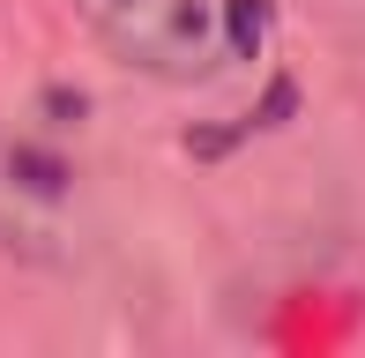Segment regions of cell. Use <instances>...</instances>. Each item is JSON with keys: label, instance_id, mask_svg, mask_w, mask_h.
<instances>
[{"label": "cell", "instance_id": "obj_1", "mask_svg": "<svg viewBox=\"0 0 365 358\" xmlns=\"http://www.w3.org/2000/svg\"><path fill=\"white\" fill-rule=\"evenodd\" d=\"M90 38L149 83H202L231 53V0H75Z\"/></svg>", "mask_w": 365, "mask_h": 358}, {"label": "cell", "instance_id": "obj_2", "mask_svg": "<svg viewBox=\"0 0 365 358\" xmlns=\"http://www.w3.org/2000/svg\"><path fill=\"white\" fill-rule=\"evenodd\" d=\"M0 247L45 269L75 254V179L38 135L8 120H0Z\"/></svg>", "mask_w": 365, "mask_h": 358}]
</instances>
